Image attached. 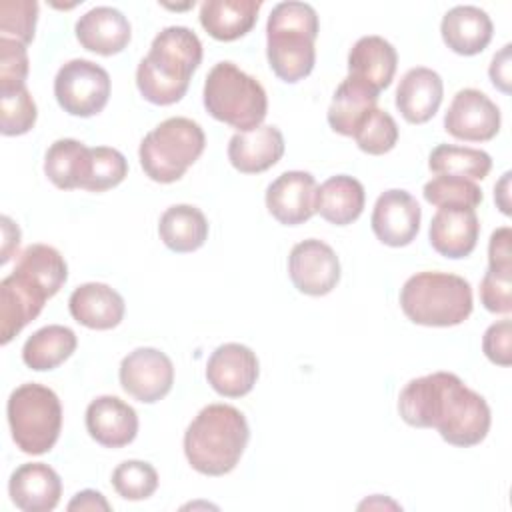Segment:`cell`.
<instances>
[{"mask_svg":"<svg viewBox=\"0 0 512 512\" xmlns=\"http://www.w3.org/2000/svg\"><path fill=\"white\" fill-rule=\"evenodd\" d=\"M90 148L74 138H60L46 150L44 174L60 190L84 188L90 174Z\"/></svg>","mask_w":512,"mask_h":512,"instance_id":"obj_29","label":"cell"},{"mask_svg":"<svg viewBox=\"0 0 512 512\" xmlns=\"http://www.w3.org/2000/svg\"><path fill=\"white\" fill-rule=\"evenodd\" d=\"M250 438L244 414L230 404H208L184 432L188 464L206 476H224L236 468Z\"/></svg>","mask_w":512,"mask_h":512,"instance_id":"obj_3","label":"cell"},{"mask_svg":"<svg viewBox=\"0 0 512 512\" xmlns=\"http://www.w3.org/2000/svg\"><path fill=\"white\" fill-rule=\"evenodd\" d=\"M200 62L202 42L194 30L168 26L154 36L148 54L136 68L138 92L156 106H170L182 100Z\"/></svg>","mask_w":512,"mask_h":512,"instance_id":"obj_2","label":"cell"},{"mask_svg":"<svg viewBox=\"0 0 512 512\" xmlns=\"http://www.w3.org/2000/svg\"><path fill=\"white\" fill-rule=\"evenodd\" d=\"M158 234L172 252H194L208 238V220L204 212L192 204H174L160 216Z\"/></svg>","mask_w":512,"mask_h":512,"instance_id":"obj_30","label":"cell"},{"mask_svg":"<svg viewBox=\"0 0 512 512\" xmlns=\"http://www.w3.org/2000/svg\"><path fill=\"white\" fill-rule=\"evenodd\" d=\"M68 308L72 318L92 330L116 328L126 312L124 298L108 284L86 282L68 298Z\"/></svg>","mask_w":512,"mask_h":512,"instance_id":"obj_23","label":"cell"},{"mask_svg":"<svg viewBox=\"0 0 512 512\" xmlns=\"http://www.w3.org/2000/svg\"><path fill=\"white\" fill-rule=\"evenodd\" d=\"M510 172H504L500 182L494 186V200L498 204V208L502 210V214H510V200H508V190H510Z\"/></svg>","mask_w":512,"mask_h":512,"instance_id":"obj_47","label":"cell"},{"mask_svg":"<svg viewBox=\"0 0 512 512\" xmlns=\"http://www.w3.org/2000/svg\"><path fill=\"white\" fill-rule=\"evenodd\" d=\"M260 8V0H206L200 6V24L212 38L232 42L254 28Z\"/></svg>","mask_w":512,"mask_h":512,"instance_id":"obj_26","label":"cell"},{"mask_svg":"<svg viewBox=\"0 0 512 512\" xmlns=\"http://www.w3.org/2000/svg\"><path fill=\"white\" fill-rule=\"evenodd\" d=\"M398 412L408 426L436 428L452 446L480 444L490 430L486 400L452 372L410 380L398 396Z\"/></svg>","mask_w":512,"mask_h":512,"instance_id":"obj_1","label":"cell"},{"mask_svg":"<svg viewBox=\"0 0 512 512\" xmlns=\"http://www.w3.org/2000/svg\"><path fill=\"white\" fill-rule=\"evenodd\" d=\"M174 384V364L158 348H136L120 362V386L134 400L154 404Z\"/></svg>","mask_w":512,"mask_h":512,"instance_id":"obj_10","label":"cell"},{"mask_svg":"<svg viewBox=\"0 0 512 512\" xmlns=\"http://www.w3.org/2000/svg\"><path fill=\"white\" fill-rule=\"evenodd\" d=\"M54 96L70 116H94L108 104L110 76L100 64L74 58L60 66L54 78Z\"/></svg>","mask_w":512,"mask_h":512,"instance_id":"obj_9","label":"cell"},{"mask_svg":"<svg viewBox=\"0 0 512 512\" xmlns=\"http://www.w3.org/2000/svg\"><path fill=\"white\" fill-rule=\"evenodd\" d=\"M28 52L18 40L0 36V92L26 86Z\"/></svg>","mask_w":512,"mask_h":512,"instance_id":"obj_40","label":"cell"},{"mask_svg":"<svg viewBox=\"0 0 512 512\" xmlns=\"http://www.w3.org/2000/svg\"><path fill=\"white\" fill-rule=\"evenodd\" d=\"M378 92L364 82L346 76L334 90L332 102L328 106V124L334 132L342 136H354L362 120L376 108Z\"/></svg>","mask_w":512,"mask_h":512,"instance_id":"obj_28","label":"cell"},{"mask_svg":"<svg viewBox=\"0 0 512 512\" xmlns=\"http://www.w3.org/2000/svg\"><path fill=\"white\" fill-rule=\"evenodd\" d=\"M444 44L462 56L480 54L492 40L494 24L490 16L478 6H454L450 8L440 24Z\"/></svg>","mask_w":512,"mask_h":512,"instance_id":"obj_24","label":"cell"},{"mask_svg":"<svg viewBox=\"0 0 512 512\" xmlns=\"http://www.w3.org/2000/svg\"><path fill=\"white\" fill-rule=\"evenodd\" d=\"M38 118V108L28 88L0 92V132L4 136H20L32 130Z\"/></svg>","mask_w":512,"mask_h":512,"instance_id":"obj_37","label":"cell"},{"mask_svg":"<svg viewBox=\"0 0 512 512\" xmlns=\"http://www.w3.org/2000/svg\"><path fill=\"white\" fill-rule=\"evenodd\" d=\"M358 148L366 154L380 156L390 152L398 142V124L396 120L382 108H374L362 124L356 128L352 136Z\"/></svg>","mask_w":512,"mask_h":512,"instance_id":"obj_35","label":"cell"},{"mask_svg":"<svg viewBox=\"0 0 512 512\" xmlns=\"http://www.w3.org/2000/svg\"><path fill=\"white\" fill-rule=\"evenodd\" d=\"M204 108L208 114L238 132L262 126L268 112L264 86L234 62H218L204 82Z\"/></svg>","mask_w":512,"mask_h":512,"instance_id":"obj_6","label":"cell"},{"mask_svg":"<svg viewBox=\"0 0 512 512\" xmlns=\"http://www.w3.org/2000/svg\"><path fill=\"white\" fill-rule=\"evenodd\" d=\"M426 202L438 208H476L482 202V190L474 180L460 176H436L424 184Z\"/></svg>","mask_w":512,"mask_h":512,"instance_id":"obj_34","label":"cell"},{"mask_svg":"<svg viewBox=\"0 0 512 512\" xmlns=\"http://www.w3.org/2000/svg\"><path fill=\"white\" fill-rule=\"evenodd\" d=\"M400 306L414 324L456 326L472 314V288L458 274L418 272L404 282Z\"/></svg>","mask_w":512,"mask_h":512,"instance_id":"obj_5","label":"cell"},{"mask_svg":"<svg viewBox=\"0 0 512 512\" xmlns=\"http://www.w3.org/2000/svg\"><path fill=\"white\" fill-rule=\"evenodd\" d=\"M16 268L34 278L50 294V298L64 286L68 278L66 260L48 244H30L18 256Z\"/></svg>","mask_w":512,"mask_h":512,"instance_id":"obj_33","label":"cell"},{"mask_svg":"<svg viewBox=\"0 0 512 512\" xmlns=\"http://www.w3.org/2000/svg\"><path fill=\"white\" fill-rule=\"evenodd\" d=\"M366 192L360 180L338 174L328 178L316 190V212L334 226H348L364 210Z\"/></svg>","mask_w":512,"mask_h":512,"instance_id":"obj_27","label":"cell"},{"mask_svg":"<svg viewBox=\"0 0 512 512\" xmlns=\"http://www.w3.org/2000/svg\"><path fill=\"white\" fill-rule=\"evenodd\" d=\"M86 430L98 444L122 448L138 434V414L118 396H98L86 408Z\"/></svg>","mask_w":512,"mask_h":512,"instance_id":"obj_18","label":"cell"},{"mask_svg":"<svg viewBox=\"0 0 512 512\" xmlns=\"http://www.w3.org/2000/svg\"><path fill=\"white\" fill-rule=\"evenodd\" d=\"M500 122V108L476 88L456 92L444 114V130L464 142L492 140L500 130Z\"/></svg>","mask_w":512,"mask_h":512,"instance_id":"obj_12","label":"cell"},{"mask_svg":"<svg viewBox=\"0 0 512 512\" xmlns=\"http://www.w3.org/2000/svg\"><path fill=\"white\" fill-rule=\"evenodd\" d=\"M398 66L396 48L382 36H362L350 48L348 76L364 82L380 94L388 88Z\"/></svg>","mask_w":512,"mask_h":512,"instance_id":"obj_25","label":"cell"},{"mask_svg":"<svg viewBox=\"0 0 512 512\" xmlns=\"http://www.w3.org/2000/svg\"><path fill=\"white\" fill-rule=\"evenodd\" d=\"M2 230H4V242H2V264H6L12 258V252L20 244V230L18 226L8 218L2 216Z\"/></svg>","mask_w":512,"mask_h":512,"instance_id":"obj_46","label":"cell"},{"mask_svg":"<svg viewBox=\"0 0 512 512\" xmlns=\"http://www.w3.org/2000/svg\"><path fill=\"white\" fill-rule=\"evenodd\" d=\"M206 146L198 122L174 116L152 128L140 142L138 158L146 176L160 184L180 180Z\"/></svg>","mask_w":512,"mask_h":512,"instance_id":"obj_7","label":"cell"},{"mask_svg":"<svg viewBox=\"0 0 512 512\" xmlns=\"http://www.w3.org/2000/svg\"><path fill=\"white\" fill-rule=\"evenodd\" d=\"M480 300L494 314L512 312V272L488 270L480 282Z\"/></svg>","mask_w":512,"mask_h":512,"instance_id":"obj_41","label":"cell"},{"mask_svg":"<svg viewBox=\"0 0 512 512\" xmlns=\"http://www.w3.org/2000/svg\"><path fill=\"white\" fill-rule=\"evenodd\" d=\"M78 346L74 330L62 324H50L36 330L22 346V360L36 372L54 370L68 360Z\"/></svg>","mask_w":512,"mask_h":512,"instance_id":"obj_31","label":"cell"},{"mask_svg":"<svg viewBox=\"0 0 512 512\" xmlns=\"http://www.w3.org/2000/svg\"><path fill=\"white\" fill-rule=\"evenodd\" d=\"M38 20V2L34 0H2L0 2V32L4 38L32 42Z\"/></svg>","mask_w":512,"mask_h":512,"instance_id":"obj_39","label":"cell"},{"mask_svg":"<svg viewBox=\"0 0 512 512\" xmlns=\"http://www.w3.org/2000/svg\"><path fill=\"white\" fill-rule=\"evenodd\" d=\"M422 210L416 198L406 190H386L378 196L370 226L374 236L392 248L408 246L420 230Z\"/></svg>","mask_w":512,"mask_h":512,"instance_id":"obj_14","label":"cell"},{"mask_svg":"<svg viewBox=\"0 0 512 512\" xmlns=\"http://www.w3.org/2000/svg\"><path fill=\"white\" fill-rule=\"evenodd\" d=\"M482 350L492 364H512V322L508 318L494 322L486 328L482 338Z\"/></svg>","mask_w":512,"mask_h":512,"instance_id":"obj_42","label":"cell"},{"mask_svg":"<svg viewBox=\"0 0 512 512\" xmlns=\"http://www.w3.org/2000/svg\"><path fill=\"white\" fill-rule=\"evenodd\" d=\"M318 30V14L306 2L288 0L272 8L266 22V56L280 80L294 84L312 72Z\"/></svg>","mask_w":512,"mask_h":512,"instance_id":"obj_4","label":"cell"},{"mask_svg":"<svg viewBox=\"0 0 512 512\" xmlns=\"http://www.w3.org/2000/svg\"><path fill=\"white\" fill-rule=\"evenodd\" d=\"M260 374L256 354L238 342H226L218 346L206 364L208 384L226 398L246 396Z\"/></svg>","mask_w":512,"mask_h":512,"instance_id":"obj_15","label":"cell"},{"mask_svg":"<svg viewBox=\"0 0 512 512\" xmlns=\"http://www.w3.org/2000/svg\"><path fill=\"white\" fill-rule=\"evenodd\" d=\"M510 50L512 46L510 44H504L500 48V52L494 54L492 62H490V68H488V74H490V80L492 84L504 92V94H510V82H512V74H510V68H512V58H510Z\"/></svg>","mask_w":512,"mask_h":512,"instance_id":"obj_44","label":"cell"},{"mask_svg":"<svg viewBox=\"0 0 512 512\" xmlns=\"http://www.w3.org/2000/svg\"><path fill=\"white\" fill-rule=\"evenodd\" d=\"M112 486L124 500H146L158 488V472L150 462L124 460L112 472Z\"/></svg>","mask_w":512,"mask_h":512,"instance_id":"obj_36","label":"cell"},{"mask_svg":"<svg viewBox=\"0 0 512 512\" xmlns=\"http://www.w3.org/2000/svg\"><path fill=\"white\" fill-rule=\"evenodd\" d=\"M68 510H88V512H92V510H104V512H108V510H110V504H108V500L104 498L102 492L88 488V490L78 492V494L68 502Z\"/></svg>","mask_w":512,"mask_h":512,"instance_id":"obj_45","label":"cell"},{"mask_svg":"<svg viewBox=\"0 0 512 512\" xmlns=\"http://www.w3.org/2000/svg\"><path fill=\"white\" fill-rule=\"evenodd\" d=\"M8 494L16 508L24 512H50L60 502L62 480L52 466L26 462L10 474Z\"/></svg>","mask_w":512,"mask_h":512,"instance_id":"obj_17","label":"cell"},{"mask_svg":"<svg viewBox=\"0 0 512 512\" xmlns=\"http://www.w3.org/2000/svg\"><path fill=\"white\" fill-rule=\"evenodd\" d=\"M284 154V136L264 124L248 132H236L228 142V160L242 174H258L272 168Z\"/></svg>","mask_w":512,"mask_h":512,"instance_id":"obj_22","label":"cell"},{"mask_svg":"<svg viewBox=\"0 0 512 512\" xmlns=\"http://www.w3.org/2000/svg\"><path fill=\"white\" fill-rule=\"evenodd\" d=\"M444 84L436 70L426 66L410 68L396 88V108L410 124L428 122L440 108Z\"/></svg>","mask_w":512,"mask_h":512,"instance_id":"obj_21","label":"cell"},{"mask_svg":"<svg viewBox=\"0 0 512 512\" xmlns=\"http://www.w3.org/2000/svg\"><path fill=\"white\" fill-rule=\"evenodd\" d=\"M488 270L512 272V230L508 226L494 230L490 236Z\"/></svg>","mask_w":512,"mask_h":512,"instance_id":"obj_43","label":"cell"},{"mask_svg":"<svg viewBox=\"0 0 512 512\" xmlns=\"http://www.w3.org/2000/svg\"><path fill=\"white\" fill-rule=\"evenodd\" d=\"M480 222L472 208H438L432 216L430 246L444 258H466L476 248Z\"/></svg>","mask_w":512,"mask_h":512,"instance_id":"obj_19","label":"cell"},{"mask_svg":"<svg viewBox=\"0 0 512 512\" xmlns=\"http://www.w3.org/2000/svg\"><path fill=\"white\" fill-rule=\"evenodd\" d=\"M288 274L298 292L324 296L340 280V260L332 246L318 238H308L290 250Z\"/></svg>","mask_w":512,"mask_h":512,"instance_id":"obj_11","label":"cell"},{"mask_svg":"<svg viewBox=\"0 0 512 512\" xmlns=\"http://www.w3.org/2000/svg\"><path fill=\"white\" fill-rule=\"evenodd\" d=\"M428 168L438 176L482 180L492 170V158L488 152L478 148L438 144L428 156Z\"/></svg>","mask_w":512,"mask_h":512,"instance_id":"obj_32","label":"cell"},{"mask_svg":"<svg viewBox=\"0 0 512 512\" xmlns=\"http://www.w3.org/2000/svg\"><path fill=\"white\" fill-rule=\"evenodd\" d=\"M316 180L310 172H282L266 188V208L284 226L308 222L316 212Z\"/></svg>","mask_w":512,"mask_h":512,"instance_id":"obj_16","label":"cell"},{"mask_svg":"<svg viewBox=\"0 0 512 512\" xmlns=\"http://www.w3.org/2000/svg\"><path fill=\"white\" fill-rule=\"evenodd\" d=\"M50 294L28 274L14 268L0 282V344L6 346L44 308Z\"/></svg>","mask_w":512,"mask_h":512,"instance_id":"obj_13","label":"cell"},{"mask_svg":"<svg viewBox=\"0 0 512 512\" xmlns=\"http://www.w3.org/2000/svg\"><path fill=\"white\" fill-rule=\"evenodd\" d=\"M6 416L12 440L24 454H46L62 430V406L56 392L36 382L12 390Z\"/></svg>","mask_w":512,"mask_h":512,"instance_id":"obj_8","label":"cell"},{"mask_svg":"<svg viewBox=\"0 0 512 512\" xmlns=\"http://www.w3.org/2000/svg\"><path fill=\"white\" fill-rule=\"evenodd\" d=\"M90 174L84 184L88 192H106L118 186L128 176V162L124 154L110 146L90 148Z\"/></svg>","mask_w":512,"mask_h":512,"instance_id":"obj_38","label":"cell"},{"mask_svg":"<svg viewBox=\"0 0 512 512\" xmlns=\"http://www.w3.org/2000/svg\"><path fill=\"white\" fill-rule=\"evenodd\" d=\"M74 32L82 48L100 56L122 52L132 38L128 18L112 6H96L82 14L74 26Z\"/></svg>","mask_w":512,"mask_h":512,"instance_id":"obj_20","label":"cell"}]
</instances>
